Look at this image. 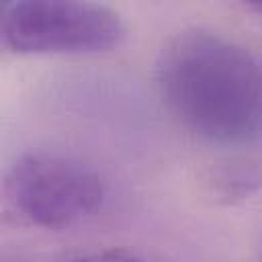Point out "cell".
Masks as SVG:
<instances>
[{"label": "cell", "mask_w": 262, "mask_h": 262, "mask_svg": "<svg viewBox=\"0 0 262 262\" xmlns=\"http://www.w3.org/2000/svg\"><path fill=\"white\" fill-rule=\"evenodd\" d=\"M160 96L194 137L215 145H250L260 135L262 94L256 55L217 31L176 33L156 63Z\"/></svg>", "instance_id": "1"}, {"label": "cell", "mask_w": 262, "mask_h": 262, "mask_svg": "<svg viewBox=\"0 0 262 262\" xmlns=\"http://www.w3.org/2000/svg\"><path fill=\"white\" fill-rule=\"evenodd\" d=\"M14 215L35 227L63 229L92 217L104 203L102 176L84 160L57 151H27L2 178Z\"/></svg>", "instance_id": "2"}, {"label": "cell", "mask_w": 262, "mask_h": 262, "mask_svg": "<svg viewBox=\"0 0 262 262\" xmlns=\"http://www.w3.org/2000/svg\"><path fill=\"white\" fill-rule=\"evenodd\" d=\"M117 10L80 0H23L8 4L4 41L16 53H100L125 41Z\"/></svg>", "instance_id": "3"}, {"label": "cell", "mask_w": 262, "mask_h": 262, "mask_svg": "<svg viewBox=\"0 0 262 262\" xmlns=\"http://www.w3.org/2000/svg\"><path fill=\"white\" fill-rule=\"evenodd\" d=\"M211 188L225 203L244 201L258 190V168L248 162H225L213 172Z\"/></svg>", "instance_id": "4"}, {"label": "cell", "mask_w": 262, "mask_h": 262, "mask_svg": "<svg viewBox=\"0 0 262 262\" xmlns=\"http://www.w3.org/2000/svg\"><path fill=\"white\" fill-rule=\"evenodd\" d=\"M72 262H147V260H143L135 254H129L125 250H96V252L78 256Z\"/></svg>", "instance_id": "5"}, {"label": "cell", "mask_w": 262, "mask_h": 262, "mask_svg": "<svg viewBox=\"0 0 262 262\" xmlns=\"http://www.w3.org/2000/svg\"><path fill=\"white\" fill-rule=\"evenodd\" d=\"M6 10H8V4L0 2V41L4 39V18H6Z\"/></svg>", "instance_id": "6"}]
</instances>
